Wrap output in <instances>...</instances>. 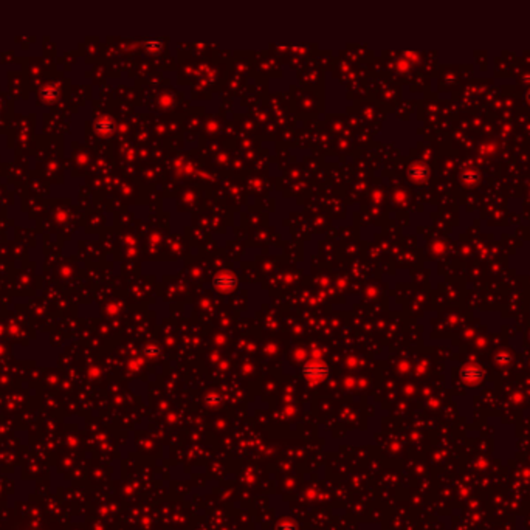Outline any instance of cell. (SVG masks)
Masks as SVG:
<instances>
[{"label":"cell","instance_id":"obj_2","mask_svg":"<svg viewBox=\"0 0 530 530\" xmlns=\"http://www.w3.org/2000/svg\"><path fill=\"white\" fill-rule=\"evenodd\" d=\"M236 278L231 274H223V276H217L214 279V286L220 292H231L236 287Z\"/></svg>","mask_w":530,"mask_h":530},{"label":"cell","instance_id":"obj_4","mask_svg":"<svg viewBox=\"0 0 530 530\" xmlns=\"http://www.w3.org/2000/svg\"><path fill=\"white\" fill-rule=\"evenodd\" d=\"M112 129H113L112 121H100V123L96 124V131H98V132L109 133V132H112Z\"/></svg>","mask_w":530,"mask_h":530},{"label":"cell","instance_id":"obj_3","mask_svg":"<svg viewBox=\"0 0 530 530\" xmlns=\"http://www.w3.org/2000/svg\"><path fill=\"white\" fill-rule=\"evenodd\" d=\"M42 98L45 101H54L57 98V88L56 87H48L42 92Z\"/></svg>","mask_w":530,"mask_h":530},{"label":"cell","instance_id":"obj_5","mask_svg":"<svg viewBox=\"0 0 530 530\" xmlns=\"http://www.w3.org/2000/svg\"><path fill=\"white\" fill-rule=\"evenodd\" d=\"M278 530H298V529H296V524H294L293 521H282L278 526Z\"/></svg>","mask_w":530,"mask_h":530},{"label":"cell","instance_id":"obj_1","mask_svg":"<svg viewBox=\"0 0 530 530\" xmlns=\"http://www.w3.org/2000/svg\"><path fill=\"white\" fill-rule=\"evenodd\" d=\"M302 372L309 380L319 381L322 378H326V375L329 374V369L324 365H321V363H310V365H307L302 369Z\"/></svg>","mask_w":530,"mask_h":530}]
</instances>
